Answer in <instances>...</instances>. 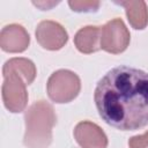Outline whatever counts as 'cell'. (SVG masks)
Listing matches in <instances>:
<instances>
[{"mask_svg":"<svg viewBox=\"0 0 148 148\" xmlns=\"http://www.w3.org/2000/svg\"><path fill=\"white\" fill-rule=\"evenodd\" d=\"M94 101L99 117L120 131H135L148 125V73L118 66L96 84Z\"/></svg>","mask_w":148,"mask_h":148,"instance_id":"cell-1","label":"cell"},{"mask_svg":"<svg viewBox=\"0 0 148 148\" xmlns=\"http://www.w3.org/2000/svg\"><path fill=\"white\" fill-rule=\"evenodd\" d=\"M25 148H49L52 142V130L57 123L53 106L44 101H36L24 113Z\"/></svg>","mask_w":148,"mask_h":148,"instance_id":"cell-2","label":"cell"},{"mask_svg":"<svg viewBox=\"0 0 148 148\" xmlns=\"http://www.w3.org/2000/svg\"><path fill=\"white\" fill-rule=\"evenodd\" d=\"M47 95L54 103H69L81 90V80L76 73L69 69L53 72L46 83Z\"/></svg>","mask_w":148,"mask_h":148,"instance_id":"cell-3","label":"cell"},{"mask_svg":"<svg viewBox=\"0 0 148 148\" xmlns=\"http://www.w3.org/2000/svg\"><path fill=\"white\" fill-rule=\"evenodd\" d=\"M2 75L3 82L1 87V96L6 109L13 113L22 112L28 104V84L15 71L2 69Z\"/></svg>","mask_w":148,"mask_h":148,"instance_id":"cell-4","label":"cell"},{"mask_svg":"<svg viewBox=\"0 0 148 148\" xmlns=\"http://www.w3.org/2000/svg\"><path fill=\"white\" fill-rule=\"evenodd\" d=\"M131 35L121 18H112L101 27V49L105 52L118 54L130 45Z\"/></svg>","mask_w":148,"mask_h":148,"instance_id":"cell-5","label":"cell"},{"mask_svg":"<svg viewBox=\"0 0 148 148\" xmlns=\"http://www.w3.org/2000/svg\"><path fill=\"white\" fill-rule=\"evenodd\" d=\"M35 35L38 44L43 49L50 51L60 50L68 40V34L66 29L60 23L51 20H44L39 22Z\"/></svg>","mask_w":148,"mask_h":148,"instance_id":"cell-6","label":"cell"},{"mask_svg":"<svg viewBox=\"0 0 148 148\" xmlns=\"http://www.w3.org/2000/svg\"><path fill=\"white\" fill-rule=\"evenodd\" d=\"M74 138L81 148H106L108 136L95 123L83 120L74 128Z\"/></svg>","mask_w":148,"mask_h":148,"instance_id":"cell-7","label":"cell"},{"mask_svg":"<svg viewBox=\"0 0 148 148\" xmlns=\"http://www.w3.org/2000/svg\"><path fill=\"white\" fill-rule=\"evenodd\" d=\"M30 36L25 28L17 23L5 25L0 32V47L5 52L18 53L28 49Z\"/></svg>","mask_w":148,"mask_h":148,"instance_id":"cell-8","label":"cell"},{"mask_svg":"<svg viewBox=\"0 0 148 148\" xmlns=\"http://www.w3.org/2000/svg\"><path fill=\"white\" fill-rule=\"evenodd\" d=\"M74 44L81 53H94L101 49V27L86 25L74 36Z\"/></svg>","mask_w":148,"mask_h":148,"instance_id":"cell-9","label":"cell"},{"mask_svg":"<svg viewBox=\"0 0 148 148\" xmlns=\"http://www.w3.org/2000/svg\"><path fill=\"white\" fill-rule=\"evenodd\" d=\"M117 5H120L125 8L126 16L130 24L136 29L142 30L148 24V8L145 1H118Z\"/></svg>","mask_w":148,"mask_h":148,"instance_id":"cell-10","label":"cell"},{"mask_svg":"<svg viewBox=\"0 0 148 148\" xmlns=\"http://www.w3.org/2000/svg\"><path fill=\"white\" fill-rule=\"evenodd\" d=\"M2 69L15 71L24 79L28 86L34 82L36 74H37L35 64L30 59H27V58H12L5 62Z\"/></svg>","mask_w":148,"mask_h":148,"instance_id":"cell-11","label":"cell"},{"mask_svg":"<svg viewBox=\"0 0 148 148\" xmlns=\"http://www.w3.org/2000/svg\"><path fill=\"white\" fill-rule=\"evenodd\" d=\"M69 7L73 12L76 13H92L96 12L99 7V1L96 0H69Z\"/></svg>","mask_w":148,"mask_h":148,"instance_id":"cell-12","label":"cell"},{"mask_svg":"<svg viewBox=\"0 0 148 148\" xmlns=\"http://www.w3.org/2000/svg\"><path fill=\"white\" fill-rule=\"evenodd\" d=\"M130 148H147L148 147V132L141 135L132 136L128 140Z\"/></svg>","mask_w":148,"mask_h":148,"instance_id":"cell-13","label":"cell"}]
</instances>
